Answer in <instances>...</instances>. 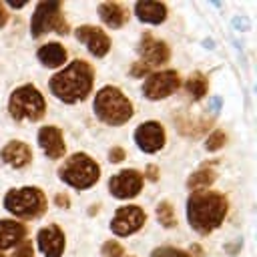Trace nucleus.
I'll use <instances>...</instances> for the list:
<instances>
[{
	"label": "nucleus",
	"instance_id": "obj_36",
	"mask_svg": "<svg viewBox=\"0 0 257 257\" xmlns=\"http://www.w3.org/2000/svg\"><path fill=\"white\" fill-rule=\"evenodd\" d=\"M0 257H4V255H2V253H0Z\"/></svg>",
	"mask_w": 257,
	"mask_h": 257
},
{
	"label": "nucleus",
	"instance_id": "obj_30",
	"mask_svg": "<svg viewBox=\"0 0 257 257\" xmlns=\"http://www.w3.org/2000/svg\"><path fill=\"white\" fill-rule=\"evenodd\" d=\"M124 157H126V151H124L122 147H112V149L108 151V161H110V163H122Z\"/></svg>",
	"mask_w": 257,
	"mask_h": 257
},
{
	"label": "nucleus",
	"instance_id": "obj_31",
	"mask_svg": "<svg viewBox=\"0 0 257 257\" xmlns=\"http://www.w3.org/2000/svg\"><path fill=\"white\" fill-rule=\"evenodd\" d=\"M159 177H161V171H159V167L157 165H147V169H145V175H143V179H149V181H159Z\"/></svg>",
	"mask_w": 257,
	"mask_h": 257
},
{
	"label": "nucleus",
	"instance_id": "obj_11",
	"mask_svg": "<svg viewBox=\"0 0 257 257\" xmlns=\"http://www.w3.org/2000/svg\"><path fill=\"white\" fill-rule=\"evenodd\" d=\"M135 143L137 147L147 153V155H153V153H159L165 143H167V133H165V126L157 120H147V122H141L135 131Z\"/></svg>",
	"mask_w": 257,
	"mask_h": 257
},
{
	"label": "nucleus",
	"instance_id": "obj_2",
	"mask_svg": "<svg viewBox=\"0 0 257 257\" xmlns=\"http://www.w3.org/2000/svg\"><path fill=\"white\" fill-rule=\"evenodd\" d=\"M50 92L66 102V104H74L84 100L94 86V68L92 64H88L86 60H72L70 64H66L62 70H58L50 80H48Z\"/></svg>",
	"mask_w": 257,
	"mask_h": 257
},
{
	"label": "nucleus",
	"instance_id": "obj_27",
	"mask_svg": "<svg viewBox=\"0 0 257 257\" xmlns=\"http://www.w3.org/2000/svg\"><path fill=\"white\" fill-rule=\"evenodd\" d=\"M10 257H34V245H32V241L30 239H22L14 247V251H12Z\"/></svg>",
	"mask_w": 257,
	"mask_h": 257
},
{
	"label": "nucleus",
	"instance_id": "obj_3",
	"mask_svg": "<svg viewBox=\"0 0 257 257\" xmlns=\"http://www.w3.org/2000/svg\"><path fill=\"white\" fill-rule=\"evenodd\" d=\"M94 114L108 126H122L135 114V106L118 86H102L92 100Z\"/></svg>",
	"mask_w": 257,
	"mask_h": 257
},
{
	"label": "nucleus",
	"instance_id": "obj_8",
	"mask_svg": "<svg viewBox=\"0 0 257 257\" xmlns=\"http://www.w3.org/2000/svg\"><path fill=\"white\" fill-rule=\"evenodd\" d=\"M181 88V74L173 68L151 72L143 82V94L149 100H163Z\"/></svg>",
	"mask_w": 257,
	"mask_h": 257
},
{
	"label": "nucleus",
	"instance_id": "obj_29",
	"mask_svg": "<svg viewBox=\"0 0 257 257\" xmlns=\"http://www.w3.org/2000/svg\"><path fill=\"white\" fill-rule=\"evenodd\" d=\"M151 70H153V68H151L149 64H145V62H141V60L131 66V74L137 76V78H147V76L151 74Z\"/></svg>",
	"mask_w": 257,
	"mask_h": 257
},
{
	"label": "nucleus",
	"instance_id": "obj_9",
	"mask_svg": "<svg viewBox=\"0 0 257 257\" xmlns=\"http://www.w3.org/2000/svg\"><path fill=\"white\" fill-rule=\"evenodd\" d=\"M147 223V213L139 205H122L110 219V231L116 237H128L141 231Z\"/></svg>",
	"mask_w": 257,
	"mask_h": 257
},
{
	"label": "nucleus",
	"instance_id": "obj_20",
	"mask_svg": "<svg viewBox=\"0 0 257 257\" xmlns=\"http://www.w3.org/2000/svg\"><path fill=\"white\" fill-rule=\"evenodd\" d=\"M175 124L181 135H185L189 139H199L205 133H209L213 118H191L189 114H179V116H175Z\"/></svg>",
	"mask_w": 257,
	"mask_h": 257
},
{
	"label": "nucleus",
	"instance_id": "obj_23",
	"mask_svg": "<svg viewBox=\"0 0 257 257\" xmlns=\"http://www.w3.org/2000/svg\"><path fill=\"white\" fill-rule=\"evenodd\" d=\"M185 88L187 92L195 98V100H201L203 96H207L209 92V78L201 72V70H195L189 74V78L185 80Z\"/></svg>",
	"mask_w": 257,
	"mask_h": 257
},
{
	"label": "nucleus",
	"instance_id": "obj_35",
	"mask_svg": "<svg viewBox=\"0 0 257 257\" xmlns=\"http://www.w3.org/2000/svg\"><path fill=\"white\" fill-rule=\"evenodd\" d=\"M120 257H135V255H126V253H122V255H120Z\"/></svg>",
	"mask_w": 257,
	"mask_h": 257
},
{
	"label": "nucleus",
	"instance_id": "obj_1",
	"mask_svg": "<svg viewBox=\"0 0 257 257\" xmlns=\"http://www.w3.org/2000/svg\"><path fill=\"white\" fill-rule=\"evenodd\" d=\"M229 211V201L217 191H195L187 199V221L199 235H209L221 227Z\"/></svg>",
	"mask_w": 257,
	"mask_h": 257
},
{
	"label": "nucleus",
	"instance_id": "obj_22",
	"mask_svg": "<svg viewBox=\"0 0 257 257\" xmlns=\"http://www.w3.org/2000/svg\"><path fill=\"white\" fill-rule=\"evenodd\" d=\"M215 163L217 161H211L209 165H203L201 169H197L191 177H189V181H187V187L195 193V191H207L215 181H217V173H215Z\"/></svg>",
	"mask_w": 257,
	"mask_h": 257
},
{
	"label": "nucleus",
	"instance_id": "obj_7",
	"mask_svg": "<svg viewBox=\"0 0 257 257\" xmlns=\"http://www.w3.org/2000/svg\"><path fill=\"white\" fill-rule=\"evenodd\" d=\"M46 32H56L62 36L70 32V26L64 18L60 2H38L32 12V18H30L32 38H40Z\"/></svg>",
	"mask_w": 257,
	"mask_h": 257
},
{
	"label": "nucleus",
	"instance_id": "obj_13",
	"mask_svg": "<svg viewBox=\"0 0 257 257\" xmlns=\"http://www.w3.org/2000/svg\"><path fill=\"white\" fill-rule=\"evenodd\" d=\"M74 36H76V40L82 42V44L88 48V52H90L92 56H96V58L106 56L108 50H110V36H108L102 28H98V26H92V24L78 26L76 32H74Z\"/></svg>",
	"mask_w": 257,
	"mask_h": 257
},
{
	"label": "nucleus",
	"instance_id": "obj_5",
	"mask_svg": "<svg viewBox=\"0 0 257 257\" xmlns=\"http://www.w3.org/2000/svg\"><path fill=\"white\" fill-rule=\"evenodd\" d=\"M4 209L12 213L16 219H38L46 213L48 203L46 195L38 187H20V189H10L4 197Z\"/></svg>",
	"mask_w": 257,
	"mask_h": 257
},
{
	"label": "nucleus",
	"instance_id": "obj_10",
	"mask_svg": "<svg viewBox=\"0 0 257 257\" xmlns=\"http://www.w3.org/2000/svg\"><path fill=\"white\" fill-rule=\"evenodd\" d=\"M143 173H139L137 169H122L108 179V191L114 199L128 201L143 191Z\"/></svg>",
	"mask_w": 257,
	"mask_h": 257
},
{
	"label": "nucleus",
	"instance_id": "obj_28",
	"mask_svg": "<svg viewBox=\"0 0 257 257\" xmlns=\"http://www.w3.org/2000/svg\"><path fill=\"white\" fill-rule=\"evenodd\" d=\"M100 253H102V257H120L124 253V249H122V245L118 241H112L110 239V241H104Z\"/></svg>",
	"mask_w": 257,
	"mask_h": 257
},
{
	"label": "nucleus",
	"instance_id": "obj_6",
	"mask_svg": "<svg viewBox=\"0 0 257 257\" xmlns=\"http://www.w3.org/2000/svg\"><path fill=\"white\" fill-rule=\"evenodd\" d=\"M8 112L14 120L38 122L46 114V100L34 84H22L12 90L8 98Z\"/></svg>",
	"mask_w": 257,
	"mask_h": 257
},
{
	"label": "nucleus",
	"instance_id": "obj_19",
	"mask_svg": "<svg viewBox=\"0 0 257 257\" xmlns=\"http://www.w3.org/2000/svg\"><path fill=\"white\" fill-rule=\"evenodd\" d=\"M98 16H100L104 26L116 30V28H122L126 24L128 8L120 2H102V4H98Z\"/></svg>",
	"mask_w": 257,
	"mask_h": 257
},
{
	"label": "nucleus",
	"instance_id": "obj_26",
	"mask_svg": "<svg viewBox=\"0 0 257 257\" xmlns=\"http://www.w3.org/2000/svg\"><path fill=\"white\" fill-rule=\"evenodd\" d=\"M151 257H193V255L177 247H157L151 251Z\"/></svg>",
	"mask_w": 257,
	"mask_h": 257
},
{
	"label": "nucleus",
	"instance_id": "obj_21",
	"mask_svg": "<svg viewBox=\"0 0 257 257\" xmlns=\"http://www.w3.org/2000/svg\"><path fill=\"white\" fill-rule=\"evenodd\" d=\"M36 58L46 68H58V66H62L66 62L68 54H66V48L60 42H48V44H42L36 50Z\"/></svg>",
	"mask_w": 257,
	"mask_h": 257
},
{
	"label": "nucleus",
	"instance_id": "obj_33",
	"mask_svg": "<svg viewBox=\"0 0 257 257\" xmlns=\"http://www.w3.org/2000/svg\"><path fill=\"white\" fill-rule=\"evenodd\" d=\"M8 18H10V14H8V10H6V4L0 2V28H4V26L8 24Z\"/></svg>",
	"mask_w": 257,
	"mask_h": 257
},
{
	"label": "nucleus",
	"instance_id": "obj_24",
	"mask_svg": "<svg viewBox=\"0 0 257 257\" xmlns=\"http://www.w3.org/2000/svg\"><path fill=\"white\" fill-rule=\"evenodd\" d=\"M157 219H159V223H161L163 227H167V229L177 227V215H175V209H173L171 201H161V203L157 205Z\"/></svg>",
	"mask_w": 257,
	"mask_h": 257
},
{
	"label": "nucleus",
	"instance_id": "obj_14",
	"mask_svg": "<svg viewBox=\"0 0 257 257\" xmlns=\"http://www.w3.org/2000/svg\"><path fill=\"white\" fill-rule=\"evenodd\" d=\"M36 243L44 257H62L66 247V237H64V231L56 223H52L38 231Z\"/></svg>",
	"mask_w": 257,
	"mask_h": 257
},
{
	"label": "nucleus",
	"instance_id": "obj_18",
	"mask_svg": "<svg viewBox=\"0 0 257 257\" xmlns=\"http://www.w3.org/2000/svg\"><path fill=\"white\" fill-rule=\"evenodd\" d=\"M135 14L141 22L145 24H163L167 20L169 8L163 2H153V0H141L135 4Z\"/></svg>",
	"mask_w": 257,
	"mask_h": 257
},
{
	"label": "nucleus",
	"instance_id": "obj_15",
	"mask_svg": "<svg viewBox=\"0 0 257 257\" xmlns=\"http://www.w3.org/2000/svg\"><path fill=\"white\" fill-rule=\"evenodd\" d=\"M38 145H40L42 153L52 161L62 159L66 153V143H64L62 131L54 124H46L38 131Z\"/></svg>",
	"mask_w": 257,
	"mask_h": 257
},
{
	"label": "nucleus",
	"instance_id": "obj_4",
	"mask_svg": "<svg viewBox=\"0 0 257 257\" xmlns=\"http://www.w3.org/2000/svg\"><path fill=\"white\" fill-rule=\"evenodd\" d=\"M58 177H60V181H64L72 189L84 191V189H90L98 183L100 167L90 155L74 153L58 167Z\"/></svg>",
	"mask_w": 257,
	"mask_h": 257
},
{
	"label": "nucleus",
	"instance_id": "obj_32",
	"mask_svg": "<svg viewBox=\"0 0 257 257\" xmlns=\"http://www.w3.org/2000/svg\"><path fill=\"white\" fill-rule=\"evenodd\" d=\"M54 205H56L58 209H68V207H70V197H68L66 193H56V195H54Z\"/></svg>",
	"mask_w": 257,
	"mask_h": 257
},
{
	"label": "nucleus",
	"instance_id": "obj_25",
	"mask_svg": "<svg viewBox=\"0 0 257 257\" xmlns=\"http://www.w3.org/2000/svg\"><path fill=\"white\" fill-rule=\"evenodd\" d=\"M225 145H227V135H225L221 128H215V131L207 137V141H205V149H207L209 153H215V151L223 149Z\"/></svg>",
	"mask_w": 257,
	"mask_h": 257
},
{
	"label": "nucleus",
	"instance_id": "obj_12",
	"mask_svg": "<svg viewBox=\"0 0 257 257\" xmlns=\"http://www.w3.org/2000/svg\"><path fill=\"white\" fill-rule=\"evenodd\" d=\"M137 52L141 56V62L149 64L151 68L153 66H161V64H167L169 58H171V48L165 40H159L155 38L151 32H145L139 40V46H137Z\"/></svg>",
	"mask_w": 257,
	"mask_h": 257
},
{
	"label": "nucleus",
	"instance_id": "obj_16",
	"mask_svg": "<svg viewBox=\"0 0 257 257\" xmlns=\"http://www.w3.org/2000/svg\"><path fill=\"white\" fill-rule=\"evenodd\" d=\"M2 161L12 169H24L32 163V149L24 141H8L0 151Z\"/></svg>",
	"mask_w": 257,
	"mask_h": 257
},
{
	"label": "nucleus",
	"instance_id": "obj_34",
	"mask_svg": "<svg viewBox=\"0 0 257 257\" xmlns=\"http://www.w3.org/2000/svg\"><path fill=\"white\" fill-rule=\"evenodd\" d=\"M8 6H12V8H24L26 4H16V2H8Z\"/></svg>",
	"mask_w": 257,
	"mask_h": 257
},
{
	"label": "nucleus",
	"instance_id": "obj_17",
	"mask_svg": "<svg viewBox=\"0 0 257 257\" xmlns=\"http://www.w3.org/2000/svg\"><path fill=\"white\" fill-rule=\"evenodd\" d=\"M26 239V225L16 219H0V253Z\"/></svg>",
	"mask_w": 257,
	"mask_h": 257
}]
</instances>
